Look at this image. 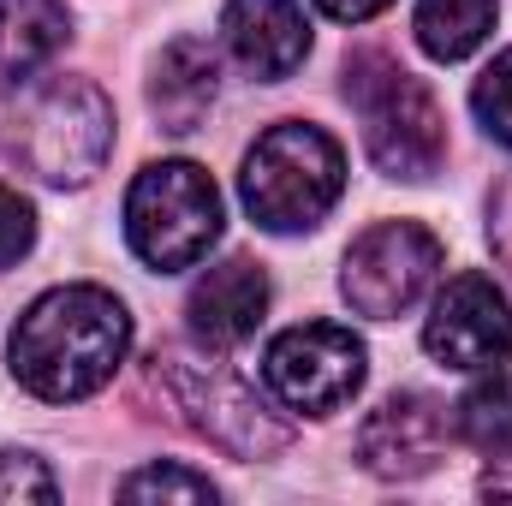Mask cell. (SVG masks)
Wrapping results in <instances>:
<instances>
[{
    "label": "cell",
    "instance_id": "6da1fadb",
    "mask_svg": "<svg viewBox=\"0 0 512 506\" xmlns=\"http://www.w3.org/2000/svg\"><path fill=\"white\" fill-rule=\"evenodd\" d=\"M131 316L102 286H54L12 328V376L36 399H90L126 364Z\"/></svg>",
    "mask_w": 512,
    "mask_h": 506
},
{
    "label": "cell",
    "instance_id": "7a4b0ae2",
    "mask_svg": "<svg viewBox=\"0 0 512 506\" xmlns=\"http://www.w3.org/2000/svg\"><path fill=\"white\" fill-rule=\"evenodd\" d=\"M346 191V155L322 126L280 120L251 143L239 197L256 227L268 233H310Z\"/></svg>",
    "mask_w": 512,
    "mask_h": 506
},
{
    "label": "cell",
    "instance_id": "3957f363",
    "mask_svg": "<svg viewBox=\"0 0 512 506\" xmlns=\"http://www.w3.org/2000/svg\"><path fill=\"white\" fill-rule=\"evenodd\" d=\"M346 102L364 114L370 161L387 179H429L447 155V120L423 78L393 66L387 54H352L346 60Z\"/></svg>",
    "mask_w": 512,
    "mask_h": 506
},
{
    "label": "cell",
    "instance_id": "277c9868",
    "mask_svg": "<svg viewBox=\"0 0 512 506\" xmlns=\"http://www.w3.org/2000/svg\"><path fill=\"white\" fill-rule=\"evenodd\" d=\"M12 149L48 185H90L114 149V102L90 78L30 84L12 120Z\"/></svg>",
    "mask_w": 512,
    "mask_h": 506
},
{
    "label": "cell",
    "instance_id": "5b68a950",
    "mask_svg": "<svg viewBox=\"0 0 512 506\" xmlns=\"http://www.w3.org/2000/svg\"><path fill=\"white\" fill-rule=\"evenodd\" d=\"M126 239L161 274L203 262L221 239V191L197 161H155L126 191Z\"/></svg>",
    "mask_w": 512,
    "mask_h": 506
},
{
    "label": "cell",
    "instance_id": "8992f818",
    "mask_svg": "<svg viewBox=\"0 0 512 506\" xmlns=\"http://www.w3.org/2000/svg\"><path fill=\"white\" fill-rule=\"evenodd\" d=\"M149 364H155V381H167V399L179 405V417L197 435H209L215 447H227L239 459H262V453H280L292 441V423L274 417L262 405V393L233 364L191 358L185 346H161Z\"/></svg>",
    "mask_w": 512,
    "mask_h": 506
},
{
    "label": "cell",
    "instance_id": "52a82bcc",
    "mask_svg": "<svg viewBox=\"0 0 512 506\" xmlns=\"http://www.w3.org/2000/svg\"><path fill=\"white\" fill-rule=\"evenodd\" d=\"M364 340L352 328H334V322H304V328H286L268 340L262 352V381L268 393L286 405V411H304V417H328L340 411L358 387H364Z\"/></svg>",
    "mask_w": 512,
    "mask_h": 506
},
{
    "label": "cell",
    "instance_id": "ba28073f",
    "mask_svg": "<svg viewBox=\"0 0 512 506\" xmlns=\"http://www.w3.org/2000/svg\"><path fill=\"white\" fill-rule=\"evenodd\" d=\"M435 274H441V239L417 221H382V227L352 239L340 292L358 316L393 322L399 310H411L429 292Z\"/></svg>",
    "mask_w": 512,
    "mask_h": 506
},
{
    "label": "cell",
    "instance_id": "9c48e42d",
    "mask_svg": "<svg viewBox=\"0 0 512 506\" xmlns=\"http://www.w3.org/2000/svg\"><path fill=\"white\" fill-rule=\"evenodd\" d=\"M423 346L447 370H495L512 358V304L489 274H459L423 322Z\"/></svg>",
    "mask_w": 512,
    "mask_h": 506
},
{
    "label": "cell",
    "instance_id": "30bf717a",
    "mask_svg": "<svg viewBox=\"0 0 512 506\" xmlns=\"http://www.w3.org/2000/svg\"><path fill=\"white\" fill-rule=\"evenodd\" d=\"M441 453H447V405L429 393H393L358 429L364 471H376L387 483H411V477L435 471Z\"/></svg>",
    "mask_w": 512,
    "mask_h": 506
},
{
    "label": "cell",
    "instance_id": "8fae6325",
    "mask_svg": "<svg viewBox=\"0 0 512 506\" xmlns=\"http://www.w3.org/2000/svg\"><path fill=\"white\" fill-rule=\"evenodd\" d=\"M185 316H191V334L209 346V352H233L256 334V322L268 316V274L256 268L251 256H227L215 262L191 298H185Z\"/></svg>",
    "mask_w": 512,
    "mask_h": 506
},
{
    "label": "cell",
    "instance_id": "7c38bea8",
    "mask_svg": "<svg viewBox=\"0 0 512 506\" xmlns=\"http://www.w3.org/2000/svg\"><path fill=\"white\" fill-rule=\"evenodd\" d=\"M221 36H227L233 60L262 84L292 78L310 54V24H304L298 0H233L221 18Z\"/></svg>",
    "mask_w": 512,
    "mask_h": 506
},
{
    "label": "cell",
    "instance_id": "4fadbf2b",
    "mask_svg": "<svg viewBox=\"0 0 512 506\" xmlns=\"http://www.w3.org/2000/svg\"><path fill=\"white\" fill-rule=\"evenodd\" d=\"M215 84H221L215 54L203 42H191V36L167 42V54L155 60V78H149V108H155L161 131L185 137V131L203 126V114L215 108Z\"/></svg>",
    "mask_w": 512,
    "mask_h": 506
},
{
    "label": "cell",
    "instance_id": "5bb4252c",
    "mask_svg": "<svg viewBox=\"0 0 512 506\" xmlns=\"http://www.w3.org/2000/svg\"><path fill=\"white\" fill-rule=\"evenodd\" d=\"M72 18L60 0H0V84H36L66 48Z\"/></svg>",
    "mask_w": 512,
    "mask_h": 506
},
{
    "label": "cell",
    "instance_id": "9a60e30c",
    "mask_svg": "<svg viewBox=\"0 0 512 506\" xmlns=\"http://www.w3.org/2000/svg\"><path fill=\"white\" fill-rule=\"evenodd\" d=\"M495 0H417V42L429 60H465L495 30Z\"/></svg>",
    "mask_w": 512,
    "mask_h": 506
},
{
    "label": "cell",
    "instance_id": "2e32d148",
    "mask_svg": "<svg viewBox=\"0 0 512 506\" xmlns=\"http://www.w3.org/2000/svg\"><path fill=\"white\" fill-rule=\"evenodd\" d=\"M459 441L477 453H512V376L477 381L459 399Z\"/></svg>",
    "mask_w": 512,
    "mask_h": 506
},
{
    "label": "cell",
    "instance_id": "e0dca14e",
    "mask_svg": "<svg viewBox=\"0 0 512 506\" xmlns=\"http://www.w3.org/2000/svg\"><path fill=\"white\" fill-rule=\"evenodd\" d=\"M120 495L126 501H215V483L185 465H149V471H131Z\"/></svg>",
    "mask_w": 512,
    "mask_h": 506
},
{
    "label": "cell",
    "instance_id": "ac0fdd59",
    "mask_svg": "<svg viewBox=\"0 0 512 506\" xmlns=\"http://www.w3.org/2000/svg\"><path fill=\"white\" fill-rule=\"evenodd\" d=\"M471 108H477L483 131H489L495 143H507V149H512V48H507V54H495V66L477 78Z\"/></svg>",
    "mask_w": 512,
    "mask_h": 506
},
{
    "label": "cell",
    "instance_id": "d6986e66",
    "mask_svg": "<svg viewBox=\"0 0 512 506\" xmlns=\"http://www.w3.org/2000/svg\"><path fill=\"white\" fill-rule=\"evenodd\" d=\"M60 483L30 453H0V501H54Z\"/></svg>",
    "mask_w": 512,
    "mask_h": 506
},
{
    "label": "cell",
    "instance_id": "ffe728a7",
    "mask_svg": "<svg viewBox=\"0 0 512 506\" xmlns=\"http://www.w3.org/2000/svg\"><path fill=\"white\" fill-rule=\"evenodd\" d=\"M30 245H36V215H30V203L18 191L0 185V268H12Z\"/></svg>",
    "mask_w": 512,
    "mask_h": 506
},
{
    "label": "cell",
    "instance_id": "44dd1931",
    "mask_svg": "<svg viewBox=\"0 0 512 506\" xmlns=\"http://www.w3.org/2000/svg\"><path fill=\"white\" fill-rule=\"evenodd\" d=\"M489 245L501 256V268L512 274V173L501 179V191H495V203H489Z\"/></svg>",
    "mask_w": 512,
    "mask_h": 506
},
{
    "label": "cell",
    "instance_id": "7402d4cb",
    "mask_svg": "<svg viewBox=\"0 0 512 506\" xmlns=\"http://www.w3.org/2000/svg\"><path fill=\"white\" fill-rule=\"evenodd\" d=\"M328 18H340V24H364V18H376L382 6H393V0H316Z\"/></svg>",
    "mask_w": 512,
    "mask_h": 506
},
{
    "label": "cell",
    "instance_id": "603a6c76",
    "mask_svg": "<svg viewBox=\"0 0 512 506\" xmlns=\"http://www.w3.org/2000/svg\"><path fill=\"white\" fill-rule=\"evenodd\" d=\"M489 501H512V453H495V465L483 471V483H477Z\"/></svg>",
    "mask_w": 512,
    "mask_h": 506
}]
</instances>
